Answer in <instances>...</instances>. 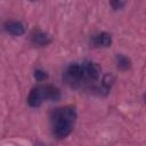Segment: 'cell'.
<instances>
[{
  "label": "cell",
  "instance_id": "obj_4",
  "mask_svg": "<svg viewBox=\"0 0 146 146\" xmlns=\"http://www.w3.org/2000/svg\"><path fill=\"white\" fill-rule=\"evenodd\" d=\"M91 44L96 48H107L112 44V35L107 32H99L91 36Z\"/></svg>",
  "mask_w": 146,
  "mask_h": 146
},
{
  "label": "cell",
  "instance_id": "obj_1",
  "mask_svg": "<svg viewBox=\"0 0 146 146\" xmlns=\"http://www.w3.org/2000/svg\"><path fill=\"white\" fill-rule=\"evenodd\" d=\"M63 81L72 89L87 90L98 96L107 95L113 84V76L103 75L102 67L91 60L72 63L63 72Z\"/></svg>",
  "mask_w": 146,
  "mask_h": 146
},
{
  "label": "cell",
  "instance_id": "obj_7",
  "mask_svg": "<svg viewBox=\"0 0 146 146\" xmlns=\"http://www.w3.org/2000/svg\"><path fill=\"white\" fill-rule=\"evenodd\" d=\"M115 63H116V66L122 70V71H125V70H129L130 66H131V60L129 57H127L125 55H122V54H119L116 55L115 57Z\"/></svg>",
  "mask_w": 146,
  "mask_h": 146
},
{
  "label": "cell",
  "instance_id": "obj_5",
  "mask_svg": "<svg viewBox=\"0 0 146 146\" xmlns=\"http://www.w3.org/2000/svg\"><path fill=\"white\" fill-rule=\"evenodd\" d=\"M3 29L8 34L15 36H21L25 33V25L19 21H7Z\"/></svg>",
  "mask_w": 146,
  "mask_h": 146
},
{
  "label": "cell",
  "instance_id": "obj_11",
  "mask_svg": "<svg viewBox=\"0 0 146 146\" xmlns=\"http://www.w3.org/2000/svg\"><path fill=\"white\" fill-rule=\"evenodd\" d=\"M31 1H35V0H31Z\"/></svg>",
  "mask_w": 146,
  "mask_h": 146
},
{
  "label": "cell",
  "instance_id": "obj_8",
  "mask_svg": "<svg viewBox=\"0 0 146 146\" xmlns=\"http://www.w3.org/2000/svg\"><path fill=\"white\" fill-rule=\"evenodd\" d=\"M34 79L39 82H42V81L48 79V73L42 68H36L34 71Z\"/></svg>",
  "mask_w": 146,
  "mask_h": 146
},
{
  "label": "cell",
  "instance_id": "obj_10",
  "mask_svg": "<svg viewBox=\"0 0 146 146\" xmlns=\"http://www.w3.org/2000/svg\"><path fill=\"white\" fill-rule=\"evenodd\" d=\"M145 102H146V95H145Z\"/></svg>",
  "mask_w": 146,
  "mask_h": 146
},
{
  "label": "cell",
  "instance_id": "obj_2",
  "mask_svg": "<svg viewBox=\"0 0 146 146\" xmlns=\"http://www.w3.org/2000/svg\"><path fill=\"white\" fill-rule=\"evenodd\" d=\"M76 116V108L72 105L55 108L50 113V125L54 137L57 139L66 138L73 131Z\"/></svg>",
  "mask_w": 146,
  "mask_h": 146
},
{
  "label": "cell",
  "instance_id": "obj_3",
  "mask_svg": "<svg viewBox=\"0 0 146 146\" xmlns=\"http://www.w3.org/2000/svg\"><path fill=\"white\" fill-rule=\"evenodd\" d=\"M62 98L60 90L52 84H39L31 89L27 103L31 107H39L44 102H57Z\"/></svg>",
  "mask_w": 146,
  "mask_h": 146
},
{
  "label": "cell",
  "instance_id": "obj_6",
  "mask_svg": "<svg viewBox=\"0 0 146 146\" xmlns=\"http://www.w3.org/2000/svg\"><path fill=\"white\" fill-rule=\"evenodd\" d=\"M30 38H31L32 43L35 44V46L44 47V46H48L51 42V36L47 32H44L42 30H39V29L34 30L31 33V36Z\"/></svg>",
  "mask_w": 146,
  "mask_h": 146
},
{
  "label": "cell",
  "instance_id": "obj_9",
  "mask_svg": "<svg viewBox=\"0 0 146 146\" xmlns=\"http://www.w3.org/2000/svg\"><path fill=\"white\" fill-rule=\"evenodd\" d=\"M110 3H111V7L114 10H120L124 7L125 1L124 0H110Z\"/></svg>",
  "mask_w": 146,
  "mask_h": 146
}]
</instances>
